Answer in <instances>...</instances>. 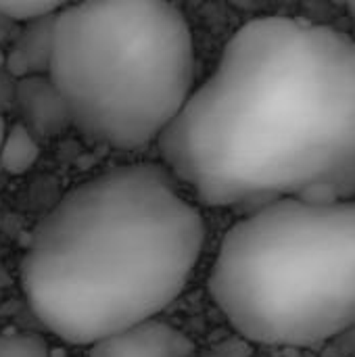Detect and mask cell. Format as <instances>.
Masks as SVG:
<instances>
[{
	"label": "cell",
	"instance_id": "7c38bea8",
	"mask_svg": "<svg viewBox=\"0 0 355 357\" xmlns=\"http://www.w3.org/2000/svg\"><path fill=\"white\" fill-rule=\"evenodd\" d=\"M13 90H15V84H10L8 77L0 75V113L13 105Z\"/></svg>",
	"mask_w": 355,
	"mask_h": 357
},
{
	"label": "cell",
	"instance_id": "7a4b0ae2",
	"mask_svg": "<svg viewBox=\"0 0 355 357\" xmlns=\"http://www.w3.org/2000/svg\"><path fill=\"white\" fill-rule=\"evenodd\" d=\"M203 243V215L165 165H121L69 190L40 220L21 287L52 335L92 345L174 303Z\"/></svg>",
	"mask_w": 355,
	"mask_h": 357
},
{
	"label": "cell",
	"instance_id": "5bb4252c",
	"mask_svg": "<svg viewBox=\"0 0 355 357\" xmlns=\"http://www.w3.org/2000/svg\"><path fill=\"white\" fill-rule=\"evenodd\" d=\"M345 6H347V10L352 13V17H354L355 21V0H345Z\"/></svg>",
	"mask_w": 355,
	"mask_h": 357
},
{
	"label": "cell",
	"instance_id": "ba28073f",
	"mask_svg": "<svg viewBox=\"0 0 355 357\" xmlns=\"http://www.w3.org/2000/svg\"><path fill=\"white\" fill-rule=\"evenodd\" d=\"M38 157H40V144L36 136L21 121L8 126L6 138L0 149V167L6 174L21 176L33 167Z\"/></svg>",
	"mask_w": 355,
	"mask_h": 357
},
{
	"label": "cell",
	"instance_id": "4fadbf2b",
	"mask_svg": "<svg viewBox=\"0 0 355 357\" xmlns=\"http://www.w3.org/2000/svg\"><path fill=\"white\" fill-rule=\"evenodd\" d=\"M6 132H8V123H6L4 115L0 113V149H2V142H4V138H6Z\"/></svg>",
	"mask_w": 355,
	"mask_h": 357
},
{
	"label": "cell",
	"instance_id": "5b68a950",
	"mask_svg": "<svg viewBox=\"0 0 355 357\" xmlns=\"http://www.w3.org/2000/svg\"><path fill=\"white\" fill-rule=\"evenodd\" d=\"M90 357H195V343L178 328L151 318L92 343Z\"/></svg>",
	"mask_w": 355,
	"mask_h": 357
},
{
	"label": "cell",
	"instance_id": "52a82bcc",
	"mask_svg": "<svg viewBox=\"0 0 355 357\" xmlns=\"http://www.w3.org/2000/svg\"><path fill=\"white\" fill-rule=\"evenodd\" d=\"M54 15L33 17L23 21V29L13 42L10 50L6 52L4 67L13 77H27V75H42L48 73L50 56H52V29H54Z\"/></svg>",
	"mask_w": 355,
	"mask_h": 357
},
{
	"label": "cell",
	"instance_id": "3957f363",
	"mask_svg": "<svg viewBox=\"0 0 355 357\" xmlns=\"http://www.w3.org/2000/svg\"><path fill=\"white\" fill-rule=\"evenodd\" d=\"M209 291L249 343L305 349L345 335L355 326V197L255 207L226 232Z\"/></svg>",
	"mask_w": 355,
	"mask_h": 357
},
{
	"label": "cell",
	"instance_id": "30bf717a",
	"mask_svg": "<svg viewBox=\"0 0 355 357\" xmlns=\"http://www.w3.org/2000/svg\"><path fill=\"white\" fill-rule=\"evenodd\" d=\"M75 0H0V13L17 21H29L33 17L59 13Z\"/></svg>",
	"mask_w": 355,
	"mask_h": 357
},
{
	"label": "cell",
	"instance_id": "9a60e30c",
	"mask_svg": "<svg viewBox=\"0 0 355 357\" xmlns=\"http://www.w3.org/2000/svg\"><path fill=\"white\" fill-rule=\"evenodd\" d=\"M4 61H6V54L0 50V69H4Z\"/></svg>",
	"mask_w": 355,
	"mask_h": 357
},
{
	"label": "cell",
	"instance_id": "277c9868",
	"mask_svg": "<svg viewBox=\"0 0 355 357\" xmlns=\"http://www.w3.org/2000/svg\"><path fill=\"white\" fill-rule=\"evenodd\" d=\"M71 126L115 149L157 142L195 88L190 27L169 0H75L48 67Z\"/></svg>",
	"mask_w": 355,
	"mask_h": 357
},
{
	"label": "cell",
	"instance_id": "8fae6325",
	"mask_svg": "<svg viewBox=\"0 0 355 357\" xmlns=\"http://www.w3.org/2000/svg\"><path fill=\"white\" fill-rule=\"evenodd\" d=\"M203 357H249V347H247V341L243 337L241 339H230V341L222 343L211 354Z\"/></svg>",
	"mask_w": 355,
	"mask_h": 357
},
{
	"label": "cell",
	"instance_id": "8992f818",
	"mask_svg": "<svg viewBox=\"0 0 355 357\" xmlns=\"http://www.w3.org/2000/svg\"><path fill=\"white\" fill-rule=\"evenodd\" d=\"M13 102L21 115V123L33 136H59L71 126L63 94L48 73L17 77Z\"/></svg>",
	"mask_w": 355,
	"mask_h": 357
},
{
	"label": "cell",
	"instance_id": "6da1fadb",
	"mask_svg": "<svg viewBox=\"0 0 355 357\" xmlns=\"http://www.w3.org/2000/svg\"><path fill=\"white\" fill-rule=\"evenodd\" d=\"M207 207L355 197V38L293 17L245 23L157 140Z\"/></svg>",
	"mask_w": 355,
	"mask_h": 357
},
{
	"label": "cell",
	"instance_id": "9c48e42d",
	"mask_svg": "<svg viewBox=\"0 0 355 357\" xmlns=\"http://www.w3.org/2000/svg\"><path fill=\"white\" fill-rule=\"evenodd\" d=\"M48 343L36 333L0 335V357H48Z\"/></svg>",
	"mask_w": 355,
	"mask_h": 357
}]
</instances>
